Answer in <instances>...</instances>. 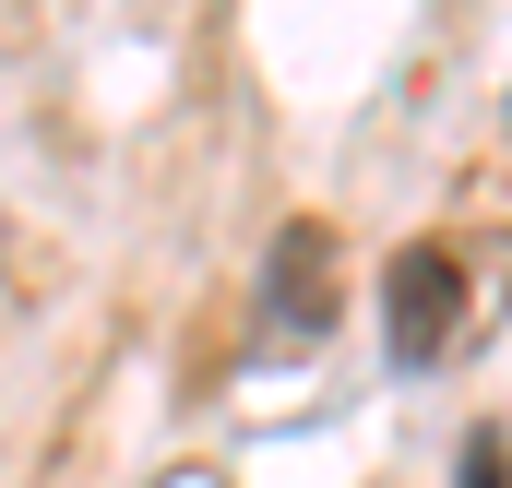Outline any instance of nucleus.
Here are the masks:
<instances>
[{
    "label": "nucleus",
    "mask_w": 512,
    "mask_h": 488,
    "mask_svg": "<svg viewBox=\"0 0 512 488\" xmlns=\"http://www.w3.org/2000/svg\"><path fill=\"white\" fill-rule=\"evenodd\" d=\"M453 465H465L453 488H512V441H501V429H465V453H453Z\"/></svg>",
    "instance_id": "nucleus-3"
},
{
    "label": "nucleus",
    "mask_w": 512,
    "mask_h": 488,
    "mask_svg": "<svg viewBox=\"0 0 512 488\" xmlns=\"http://www.w3.org/2000/svg\"><path fill=\"white\" fill-rule=\"evenodd\" d=\"M262 322L298 334V346L334 322V227H322V215L274 227V250H262Z\"/></svg>",
    "instance_id": "nucleus-2"
},
{
    "label": "nucleus",
    "mask_w": 512,
    "mask_h": 488,
    "mask_svg": "<svg viewBox=\"0 0 512 488\" xmlns=\"http://www.w3.org/2000/svg\"><path fill=\"white\" fill-rule=\"evenodd\" d=\"M453 334H465V262H453L441 239H405L393 274H382V346H393V369H441Z\"/></svg>",
    "instance_id": "nucleus-1"
}]
</instances>
